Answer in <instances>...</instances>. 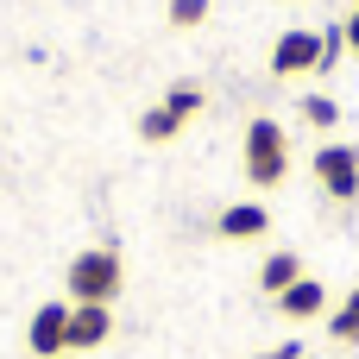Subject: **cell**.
I'll use <instances>...</instances> for the list:
<instances>
[{"label": "cell", "instance_id": "cell-1", "mask_svg": "<svg viewBox=\"0 0 359 359\" xmlns=\"http://www.w3.org/2000/svg\"><path fill=\"white\" fill-rule=\"evenodd\" d=\"M120 284H126V265H120L114 246H82V252L69 259V271H63L69 303H114Z\"/></svg>", "mask_w": 359, "mask_h": 359}, {"label": "cell", "instance_id": "cell-2", "mask_svg": "<svg viewBox=\"0 0 359 359\" xmlns=\"http://www.w3.org/2000/svg\"><path fill=\"white\" fill-rule=\"evenodd\" d=\"M284 177H290V133L259 114L246 126V183L252 189H278Z\"/></svg>", "mask_w": 359, "mask_h": 359}, {"label": "cell", "instance_id": "cell-3", "mask_svg": "<svg viewBox=\"0 0 359 359\" xmlns=\"http://www.w3.org/2000/svg\"><path fill=\"white\" fill-rule=\"evenodd\" d=\"M316 183L334 202H359V151L353 145H316Z\"/></svg>", "mask_w": 359, "mask_h": 359}, {"label": "cell", "instance_id": "cell-4", "mask_svg": "<svg viewBox=\"0 0 359 359\" xmlns=\"http://www.w3.org/2000/svg\"><path fill=\"white\" fill-rule=\"evenodd\" d=\"M309 69H322V38H316L309 25H290V32L271 44V76L290 82V76H309Z\"/></svg>", "mask_w": 359, "mask_h": 359}, {"label": "cell", "instance_id": "cell-5", "mask_svg": "<svg viewBox=\"0 0 359 359\" xmlns=\"http://www.w3.org/2000/svg\"><path fill=\"white\" fill-rule=\"evenodd\" d=\"M25 347H32V359H63L69 353V303H44L25 322Z\"/></svg>", "mask_w": 359, "mask_h": 359}, {"label": "cell", "instance_id": "cell-6", "mask_svg": "<svg viewBox=\"0 0 359 359\" xmlns=\"http://www.w3.org/2000/svg\"><path fill=\"white\" fill-rule=\"evenodd\" d=\"M114 334V309L107 303H69V353H95Z\"/></svg>", "mask_w": 359, "mask_h": 359}, {"label": "cell", "instance_id": "cell-7", "mask_svg": "<svg viewBox=\"0 0 359 359\" xmlns=\"http://www.w3.org/2000/svg\"><path fill=\"white\" fill-rule=\"evenodd\" d=\"M215 233L221 240H265L271 233V215H265V202H227L215 215Z\"/></svg>", "mask_w": 359, "mask_h": 359}, {"label": "cell", "instance_id": "cell-8", "mask_svg": "<svg viewBox=\"0 0 359 359\" xmlns=\"http://www.w3.org/2000/svg\"><path fill=\"white\" fill-rule=\"evenodd\" d=\"M278 309H284L290 322H316V316H328V290H322V278H309V271H303V278L278 297Z\"/></svg>", "mask_w": 359, "mask_h": 359}, {"label": "cell", "instance_id": "cell-9", "mask_svg": "<svg viewBox=\"0 0 359 359\" xmlns=\"http://www.w3.org/2000/svg\"><path fill=\"white\" fill-rule=\"evenodd\" d=\"M297 278H303V259H297V252H271V259L259 265V290H265V297H284Z\"/></svg>", "mask_w": 359, "mask_h": 359}, {"label": "cell", "instance_id": "cell-10", "mask_svg": "<svg viewBox=\"0 0 359 359\" xmlns=\"http://www.w3.org/2000/svg\"><path fill=\"white\" fill-rule=\"evenodd\" d=\"M177 133H183V120H177V114H170V107H164V101H158V107H145V114H139V139H145V145H170V139H177Z\"/></svg>", "mask_w": 359, "mask_h": 359}, {"label": "cell", "instance_id": "cell-11", "mask_svg": "<svg viewBox=\"0 0 359 359\" xmlns=\"http://www.w3.org/2000/svg\"><path fill=\"white\" fill-rule=\"evenodd\" d=\"M328 334H334V347H359V290H347L341 309H328Z\"/></svg>", "mask_w": 359, "mask_h": 359}, {"label": "cell", "instance_id": "cell-12", "mask_svg": "<svg viewBox=\"0 0 359 359\" xmlns=\"http://www.w3.org/2000/svg\"><path fill=\"white\" fill-rule=\"evenodd\" d=\"M202 101H208V95H202V82H170V95H164V107H170L177 120H196V114H202Z\"/></svg>", "mask_w": 359, "mask_h": 359}, {"label": "cell", "instance_id": "cell-13", "mask_svg": "<svg viewBox=\"0 0 359 359\" xmlns=\"http://www.w3.org/2000/svg\"><path fill=\"white\" fill-rule=\"evenodd\" d=\"M303 120H309L316 133H334V126H341V107H334L328 95H303Z\"/></svg>", "mask_w": 359, "mask_h": 359}, {"label": "cell", "instance_id": "cell-14", "mask_svg": "<svg viewBox=\"0 0 359 359\" xmlns=\"http://www.w3.org/2000/svg\"><path fill=\"white\" fill-rule=\"evenodd\" d=\"M208 19V0H170V25L177 32H189V25H202Z\"/></svg>", "mask_w": 359, "mask_h": 359}, {"label": "cell", "instance_id": "cell-15", "mask_svg": "<svg viewBox=\"0 0 359 359\" xmlns=\"http://www.w3.org/2000/svg\"><path fill=\"white\" fill-rule=\"evenodd\" d=\"M259 359H303V341H284V347H271V353H259Z\"/></svg>", "mask_w": 359, "mask_h": 359}, {"label": "cell", "instance_id": "cell-16", "mask_svg": "<svg viewBox=\"0 0 359 359\" xmlns=\"http://www.w3.org/2000/svg\"><path fill=\"white\" fill-rule=\"evenodd\" d=\"M341 32H347V50H359V6L347 13V25H341Z\"/></svg>", "mask_w": 359, "mask_h": 359}]
</instances>
